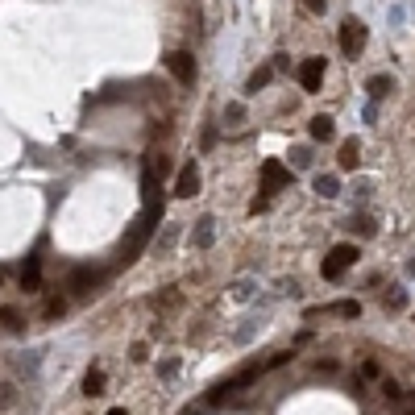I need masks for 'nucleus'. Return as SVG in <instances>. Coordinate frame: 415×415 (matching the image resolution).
<instances>
[{"label": "nucleus", "instance_id": "4", "mask_svg": "<svg viewBox=\"0 0 415 415\" xmlns=\"http://www.w3.org/2000/svg\"><path fill=\"white\" fill-rule=\"evenodd\" d=\"M320 79H324V58H307L299 67V83L303 91H320Z\"/></svg>", "mask_w": 415, "mask_h": 415}, {"label": "nucleus", "instance_id": "23", "mask_svg": "<svg viewBox=\"0 0 415 415\" xmlns=\"http://www.w3.org/2000/svg\"><path fill=\"white\" fill-rule=\"evenodd\" d=\"M109 415H125V407H113V411H109Z\"/></svg>", "mask_w": 415, "mask_h": 415}, {"label": "nucleus", "instance_id": "6", "mask_svg": "<svg viewBox=\"0 0 415 415\" xmlns=\"http://www.w3.org/2000/svg\"><path fill=\"white\" fill-rule=\"evenodd\" d=\"M42 287V262L38 258H25V270H21V291L25 295H34Z\"/></svg>", "mask_w": 415, "mask_h": 415}, {"label": "nucleus", "instance_id": "5", "mask_svg": "<svg viewBox=\"0 0 415 415\" xmlns=\"http://www.w3.org/2000/svg\"><path fill=\"white\" fill-rule=\"evenodd\" d=\"M166 67H170V75H175L179 83H191V79H195V63H191L187 50H175V54L166 58Z\"/></svg>", "mask_w": 415, "mask_h": 415}, {"label": "nucleus", "instance_id": "21", "mask_svg": "<svg viewBox=\"0 0 415 415\" xmlns=\"http://www.w3.org/2000/svg\"><path fill=\"white\" fill-rule=\"evenodd\" d=\"M270 83V71H258L254 79H249V91H258V87H266Z\"/></svg>", "mask_w": 415, "mask_h": 415}, {"label": "nucleus", "instance_id": "20", "mask_svg": "<svg viewBox=\"0 0 415 415\" xmlns=\"http://www.w3.org/2000/svg\"><path fill=\"white\" fill-rule=\"evenodd\" d=\"M303 9H307V13H316V17H324V9H328V0H303Z\"/></svg>", "mask_w": 415, "mask_h": 415}, {"label": "nucleus", "instance_id": "1", "mask_svg": "<svg viewBox=\"0 0 415 415\" xmlns=\"http://www.w3.org/2000/svg\"><path fill=\"white\" fill-rule=\"evenodd\" d=\"M353 262H357V245H333L328 258H324V266H320V274L324 278H341Z\"/></svg>", "mask_w": 415, "mask_h": 415}, {"label": "nucleus", "instance_id": "16", "mask_svg": "<svg viewBox=\"0 0 415 415\" xmlns=\"http://www.w3.org/2000/svg\"><path fill=\"white\" fill-rule=\"evenodd\" d=\"M333 311H337V316H345V320H353V316H361V303H353V299H349V303H337Z\"/></svg>", "mask_w": 415, "mask_h": 415}, {"label": "nucleus", "instance_id": "22", "mask_svg": "<svg viewBox=\"0 0 415 415\" xmlns=\"http://www.w3.org/2000/svg\"><path fill=\"white\" fill-rule=\"evenodd\" d=\"M291 162H295V166H307V162H311V154L299 146V150H291Z\"/></svg>", "mask_w": 415, "mask_h": 415}, {"label": "nucleus", "instance_id": "14", "mask_svg": "<svg viewBox=\"0 0 415 415\" xmlns=\"http://www.w3.org/2000/svg\"><path fill=\"white\" fill-rule=\"evenodd\" d=\"M83 394H104V370H87L83 374Z\"/></svg>", "mask_w": 415, "mask_h": 415}, {"label": "nucleus", "instance_id": "7", "mask_svg": "<svg viewBox=\"0 0 415 415\" xmlns=\"http://www.w3.org/2000/svg\"><path fill=\"white\" fill-rule=\"evenodd\" d=\"M262 179H266V191H274V187H287L291 183V170H282L278 162H266L262 166Z\"/></svg>", "mask_w": 415, "mask_h": 415}, {"label": "nucleus", "instance_id": "11", "mask_svg": "<svg viewBox=\"0 0 415 415\" xmlns=\"http://www.w3.org/2000/svg\"><path fill=\"white\" fill-rule=\"evenodd\" d=\"M357 158H361V146L349 137V142L341 146V170H353V166H357Z\"/></svg>", "mask_w": 415, "mask_h": 415}, {"label": "nucleus", "instance_id": "18", "mask_svg": "<svg viewBox=\"0 0 415 415\" xmlns=\"http://www.w3.org/2000/svg\"><path fill=\"white\" fill-rule=\"evenodd\" d=\"M382 394H386V399H403V386H399L394 378H386V382H382Z\"/></svg>", "mask_w": 415, "mask_h": 415}, {"label": "nucleus", "instance_id": "17", "mask_svg": "<svg viewBox=\"0 0 415 415\" xmlns=\"http://www.w3.org/2000/svg\"><path fill=\"white\" fill-rule=\"evenodd\" d=\"M386 307H407V295H403V287H390V295H386Z\"/></svg>", "mask_w": 415, "mask_h": 415}, {"label": "nucleus", "instance_id": "8", "mask_svg": "<svg viewBox=\"0 0 415 415\" xmlns=\"http://www.w3.org/2000/svg\"><path fill=\"white\" fill-rule=\"evenodd\" d=\"M212 225H216L212 216H203V221H195V237H191V241H195L199 249H208V245H212V237H216V229H212Z\"/></svg>", "mask_w": 415, "mask_h": 415}, {"label": "nucleus", "instance_id": "10", "mask_svg": "<svg viewBox=\"0 0 415 415\" xmlns=\"http://www.w3.org/2000/svg\"><path fill=\"white\" fill-rule=\"evenodd\" d=\"M96 282H100V274H96V270H75V274H71V291H75V295H83V291H87V287H96Z\"/></svg>", "mask_w": 415, "mask_h": 415}, {"label": "nucleus", "instance_id": "3", "mask_svg": "<svg viewBox=\"0 0 415 415\" xmlns=\"http://www.w3.org/2000/svg\"><path fill=\"white\" fill-rule=\"evenodd\" d=\"M175 195H179V199L199 195V166H195V162H187V166L179 170V179H175Z\"/></svg>", "mask_w": 415, "mask_h": 415}, {"label": "nucleus", "instance_id": "13", "mask_svg": "<svg viewBox=\"0 0 415 415\" xmlns=\"http://www.w3.org/2000/svg\"><path fill=\"white\" fill-rule=\"evenodd\" d=\"M316 195H324V199L341 195V183H337V175H320V179H316Z\"/></svg>", "mask_w": 415, "mask_h": 415}, {"label": "nucleus", "instance_id": "9", "mask_svg": "<svg viewBox=\"0 0 415 415\" xmlns=\"http://www.w3.org/2000/svg\"><path fill=\"white\" fill-rule=\"evenodd\" d=\"M366 91H370L374 100H386V96L394 91V79H390V75H374V79L366 83Z\"/></svg>", "mask_w": 415, "mask_h": 415}, {"label": "nucleus", "instance_id": "19", "mask_svg": "<svg viewBox=\"0 0 415 415\" xmlns=\"http://www.w3.org/2000/svg\"><path fill=\"white\" fill-rule=\"evenodd\" d=\"M13 390H17L13 382H5V386H0V407H13V399H17Z\"/></svg>", "mask_w": 415, "mask_h": 415}, {"label": "nucleus", "instance_id": "15", "mask_svg": "<svg viewBox=\"0 0 415 415\" xmlns=\"http://www.w3.org/2000/svg\"><path fill=\"white\" fill-rule=\"evenodd\" d=\"M0 324H5L9 333H17L21 328V311L17 307H0Z\"/></svg>", "mask_w": 415, "mask_h": 415}, {"label": "nucleus", "instance_id": "2", "mask_svg": "<svg viewBox=\"0 0 415 415\" xmlns=\"http://www.w3.org/2000/svg\"><path fill=\"white\" fill-rule=\"evenodd\" d=\"M361 46H366V25L357 17H345V25H341V50H345V58H357Z\"/></svg>", "mask_w": 415, "mask_h": 415}, {"label": "nucleus", "instance_id": "12", "mask_svg": "<svg viewBox=\"0 0 415 415\" xmlns=\"http://www.w3.org/2000/svg\"><path fill=\"white\" fill-rule=\"evenodd\" d=\"M311 137H316V142H333V137H337L333 121H328V117H316V121H311Z\"/></svg>", "mask_w": 415, "mask_h": 415}]
</instances>
